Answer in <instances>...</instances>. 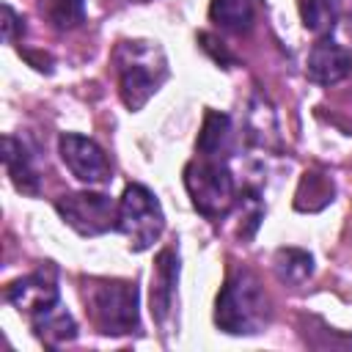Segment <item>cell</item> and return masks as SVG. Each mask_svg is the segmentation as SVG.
Segmentation results:
<instances>
[{
    "mask_svg": "<svg viewBox=\"0 0 352 352\" xmlns=\"http://www.w3.org/2000/svg\"><path fill=\"white\" fill-rule=\"evenodd\" d=\"M113 60L121 99L132 113L140 110L168 80V60L157 41H121Z\"/></svg>",
    "mask_w": 352,
    "mask_h": 352,
    "instance_id": "cell-1",
    "label": "cell"
},
{
    "mask_svg": "<svg viewBox=\"0 0 352 352\" xmlns=\"http://www.w3.org/2000/svg\"><path fill=\"white\" fill-rule=\"evenodd\" d=\"M267 316H270L267 294L256 280V275L248 270L234 272L220 289L214 302L217 327L231 336H250L267 324Z\"/></svg>",
    "mask_w": 352,
    "mask_h": 352,
    "instance_id": "cell-2",
    "label": "cell"
},
{
    "mask_svg": "<svg viewBox=\"0 0 352 352\" xmlns=\"http://www.w3.org/2000/svg\"><path fill=\"white\" fill-rule=\"evenodd\" d=\"M184 187L192 198V206L209 220H223L236 204L234 176H231L223 157H204L201 154L198 160L187 162Z\"/></svg>",
    "mask_w": 352,
    "mask_h": 352,
    "instance_id": "cell-3",
    "label": "cell"
},
{
    "mask_svg": "<svg viewBox=\"0 0 352 352\" xmlns=\"http://www.w3.org/2000/svg\"><path fill=\"white\" fill-rule=\"evenodd\" d=\"M85 302L94 327L104 336H126L140 327L138 286L129 280H91Z\"/></svg>",
    "mask_w": 352,
    "mask_h": 352,
    "instance_id": "cell-4",
    "label": "cell"
},
{
    "mask_svg": "<svg viewBox=\"0 0 352 352\" xmlns=\"http://www.w3.org/2000/svg\"><path fill=\"white\" fill-rule=\"evenodd\" d=\"M165 228V214L157 195L143 184H126L118 201V231L129 239L132 250L151 248Z\"/></svg>",
    "mask_w": 352,
    "mask_h": 352,
    "instance_id": "cell-5",
    "label": "cell"
},
{
    "mask_svg": "<svg viewBox=\"0 0 352 352\" xmlns=\"http://www.w3.org/2000/svg\"><path fill=\"white\" fill-rule=\"evenodd\" d=\"M58 214L82 236H96L118 228V206L102 192H69L55 201Z\"/></svg>",
    "mask_w": 352,
    "mask_h": 352,
    "instance_id": "cell-6",
    "label": "cell"
},
{
    "mask_svg": "<svg viewBox=\"0 0 352 352\" xmlns=\"http://www.w3.org/2000/svg\"><path fill=\"white\" fill-rule=\"evenodd\" d=\"M60 148V160L66 162V168L85 184H104L110 179V160L104 157V151L91 140L82 138L77 132H63L58 140Z\"/></svg>",
    "mask_w": 352,
    "mask_h": 352,
    "instance_id": "cell-7",
    "label": "cell"
},
{
    "mask_svg": "<svg viewBox=\"0 0 352 352\" xmlns=\"http://www.w3.org/2000/svg\"><path fill=\"white\" fill-rule=\"evenodd\" d=\"M6 300H8L14 308L25 311L28 316H33V314L41 311V308L55 305V302L60 300V294H58V286H55L52 267L36 270V272H30V275H25V278L8 283Z\"/></svg>",
    "mask_w": 352,
    "mask_h": 352,
    "instance_id": "cell-8",
    "label": "cell"
},
{
    "mask_svg": "<svg viewBox=\"0 0 352 352\" xmlns=\"http://www.w3.org/2000/svg\"><path fill=\"white\" fill-rule=\"evenodd\" d=\"M352 72V55L338 47L330 38H322L311 47L308 52V63H305V74L311 82L316 85H336L341 82L346 74Z\"/></svg>",
    "mask_w": 352,
    "mask_h": 352,
    "instance_id": "cell-9",
    "label": "cell"
},
{
    "mask_svg": "<svg viewBox=\"0 0 352 352\" xmlns=\"http://www.w3.org/2000/svg\"><path fill=\"white\" fill-rule=\"evenodd\" d=\"M176 280H179V253L173 248H165L160 250L151 275V316L160 324H165V319L170 316Z\"/></svg>",
    "mask_w": 352,
    "mask_h": 352,
    "instance_id": "cell-10",
    "label": "cell"
},
{
    "mask_svg": "<svg viewBox=\"0 0 352 352\" xmlns=\"http://www.w3.org/2000/svg\"><path fill=\"white\" fill-rule=\"evenodd\" d=\"M30 324L36 330V336L47 344V346H60L72 338H77V324L72 319V314L60 305V300L50 308H41L30 316Z\"/></svg>",
    "mask_w": 352,
    "mask_h": 352,
    "instance_id": "cell-11",
    "label": "cell"
},
{
    "mask_svg": "<svg viewBox=\"0 0 352 352\" xmlns=\"http://www.w3.org/2000/svg\"><path fill=\"white\" fill-rule=\"evenodd\" d=\"M3 162H6V170L19 192H30V195L38 192V173L33 168V160H30L28 148L14 135L3 138Z\"/></svg>",
    "mask_w": 352,
    "mask_h": 352,
    "instance_id": "cell-12",
    "label": "cell"
},
{
    "mask_svg": "<svg viewBox=\"0 0 352 352\" xmlns=\"http://www.w3.org/2000/svg\"><path fill=\"white\" fill-rule=\"evenodd\" d=\"M231 143V118L220 110H206L204 116V126L198 132V151L204 157H223L228 151Z\"/></svg>",
    "mask_w": 352,
    "mask_h": 352,
    "instance_id": "cell-13",
    "label": "cell"
},
{
    "mask_svg": "<svg viewBox=\"0 0 352 352\" xmlns=\"http://www.w3.org/2000/svg\"><path fill=\"white\" fill-rule=\"evenodd\" d=\"M209 16H212V22L220 25L223 30L248 33V30L253 28L256 6H253V0H212Z\"/></svg>",
    "mask_w": 352,
    "mask_h": 352,
    "instance_id": "cell-14",
    "label": "cell"
},
{
    "mask_svg": "<svg viewBox=\"0 0 352 352\" xmlns=\"http://www.w3.org/2000/svg\"><path fill=\"white\" fill-rule=\"evenodd\" d=\"M272 267H275V275L280 283H289V286H302L311 272H314V258L308 250H300V248H280L272 258Z\"/></svg>",
    "mask_w": 352,
    "mask_h": 352,
    "instance_id": "cell-15",
    "label": "cell"
},
{
    "mask_svg": "<svg viewBox=\"0 0 352 352\" xmlns=\"http://www.w3.org/2000/svg\"><path fill=\"white\" fill-rule=\"evenodd\" d=\"M333 195H336L333 182H330L324 173H305V176L300 179L294 206L302 209V212H316V209L327 206V204L333 201Z\"/></svg>",
    "mask_w": 352,
    "mask_h": 352,
    "instance_id": "cell-16",
    "label": "cell"
},
{
    "mask_svg": "<svg viewBox=\"0 0 352 352\" xmlns=\"http://www.w3.org/2000/svg\"><path fill=\"white\" fill-rule=\"evenodd\" d=\"M338 6L341 0H297L300 8V19L305 25V30L324 36L333 30L336 19H338Z\"/></svg>",
    "mask_w": 352,
    "mask_h": 352,
    "instance_id": "cell-17",
    "label": "cell"
},
{
    "mask_svg": "<svg viewBox=\"0 0 352 352\" xmlns=\"http://www.w3.org/2000/svg\"><path fill=\"white\" fill-rule=\"evenodd\" d=\"M44 11L55 28L72 30V28L82 25V19H85V0H47Z\"/></svg>",
    "mask_w": 352,
    "mask_h": 352,
    "instance_id": "cell-18",
    "label": "cell"
},
{
    "mask_svg": "<svg viewBox=\"0 0 352 352\" xmlns=\"http://www.w3.org/2000/svg\"><path fill=\"white\" fill-rule=\"evenodd\" d=\"M239 209H242L239 234H242V239H250V236L256 234L261 217H264V204H261L258 192H256V190H245V192L239 195Z\"/></svg>",
    "mask_w": 352,
    "mask_h": 352,
    "instance_id": "cell-19",
    "label": "cell"
},
{
    "mask_svg": "<svg viewBox=\"0 0 352 352\" xmlns=\"http://www.w3.org/2000/svg\"><path fill=\"white\" fill-rule=\"evenodd\" d=\"M198 38H201V47H204L206 52H212V58H214L217 63H223V66H226V63H234V58H231V52H228L226 47H214L217 41H214V38H212L209 33H201Z\"/></svg>",
    "mask_w": 352,
    "mask_h": 352,
    "instance_id": "cell-20",
    "label": "cell"
},
{
    "mask_svg": "<svg viewBox=\"0 0 352 352\" xmlns=\"http://www.w3.org/2000/svg\"><path fill=\"white\" fill-rule=\"evenodd\" d=\"M16 14H14V8L11 6H3V38L6 41H14L16 36H14V30H16Z\"/></svg>",
    "mask_w": 352,
    "mask_h": 352,
    "instance_id": "cell-21",
    "label": "cell"
},
{
    "mask_svg": "<svg viewBox=\"0 0 352 352\" xmlns=\"http://www.w3.org/2000/svg\"><path fill=\"white\" fill-rule=\"evenodd\" d=\"M138 3H146V0H138Z\"/></svg>",
    "mask_w": 352,
    "mask_h": 352,
    "instance_id": "cell-22",
    "label": "cell"
}]
</instances>
